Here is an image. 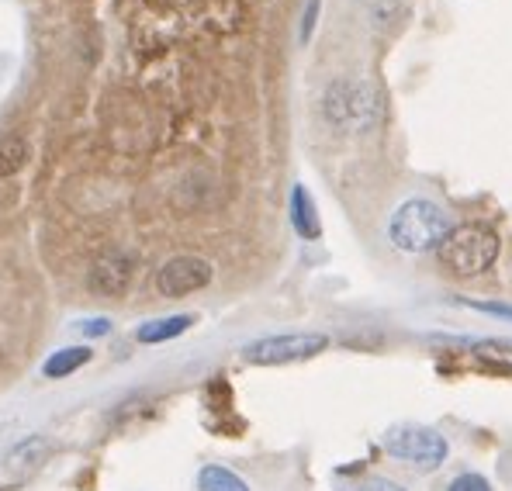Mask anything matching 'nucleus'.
I'll return each mask as SVG.
<instances>
[{
  "label": "nucleus",
  "mask_w": 512,
  "mask_h": 491,
  "mask_svg": "<svg viewBox=\"0 0 512 491\" xmlns=\"http://www.w3.org/2000/svg\"><path fill=\"white\" fill-rule=\"evenodd\" d=\"M454 232V218L447 215L436 201L412 198L391 215L388 236L402 253H429V249H440L443 239Z\"/></svg>",
  "instance_id": "nucleus-1"
},
{
  "label": "nucleus",
  "mask_w": 512,
  "mask_h": 491,
  "mask_svg": "<svg viewBox=\"0 0 512 491\" xmlns=\"http://www.w3.org/2000/svg\"><path fill=\"white\" fill-rule=\"evenodd\" d=\"M436 253L450 274L478 277L499 260V236L488 225H457Z\"/></svg>",
  "instance_id": "nucleus-2"
},
{
  "label": "nucleus",
  "mask_w": 512,
  "mask_h": 491,
  "mask_svg": "<svg viewBox=\"0 0 512 491\" xmlns=\"http://www.w3.org/2000/svg\"><path fill=\"white\" fill-rule=\"evenodd\" d=\"M381 447L391 453L395 460H405L416 471H436V467L447 460V436H440L436 429L419 426V422H402V426H391L384 433Z\"/></svg>",
  "instance_id": "nucleus-3"
},
{
  "label": "nucleus",
  "mask_w": 512,
  "mask_h": 491,
  "mask_svg": "<svg viewBox=\"0 0 512 491\" xmlns=\"http://www.w3.org/2000/svg\"><path fill=\"white\" fill-rule=\"evenodd\" d=\"M326 350H329L326 332H288V336L256 339V343H250L243 350V357H246V364H256V367H281V364L312 360Z\"/></svg>",
  "instance_id": "nucleus-4"
},
{
  "label": "nucleus",
  "mask_w": 512,
  "mask_h": 491,
  "mask_svg": "<svg viewBox=\"0 0 512 491\" xmlns=\"http://www.w3.org/2000/svg\"><path fill=\"white\" fill-rule=\"evenodd\" d=\"M378 115V97L367 83L340 80L326 94V118L340 128H367Z\"/></svg>",
  "instance_id": "nucleus-5"
},
{
  "label": "nucleus",
  "mask_w": 512,
  "mask_h": 491,
  "mask_svg": "<svg viewBox=\"0 0 512 491\" xmlns=\"http://www.w3.org/2000/svg\"><path fill=\"white\" fill-rule=\"evenodd\" d=\"M212 284V263L201 256H173L156 274V287L163 298H184Z\"/></svg>",
  "instance_id": "nucleus-6"
},
{
  "label": "nucleus",
  "mask_w": 512,
  "mask_h": 491,
  "mask_svg": "<svg viewBox=\"0 0 512 491\" xmlns=\"http://www.w3.org/2000/svg\"><path fill=\"white\" fill-rule=\"evenodd\" d=\"M132 253H122V249H111V253H104L101 260L90 267L87 274V287L94 294H101V298H122L128 291V284H132Z\"/></svg>",
  "instance_id": "nucleus-7"
},
{
  "label": "nucleus",
  "mask_w": 512,
  "mask_h": 491,
  "mask_svg": "<svg viewBox=\"0 0 512 491\" xmlns=\"http://www.w3.org/2000/svg\"><path fill=\"white\" fill-rule=\"evenodd\" d=\"M49 453H52V443L45 440V436H28V440H21L18 447L7 453L4 464L11 474H32L49 460Z\"/></svg>",
  "instance_id": "nucleus-8"
},
{
  "label": "nucleus",
  "mask_w": 512,
  "mask_h": 491,
  "mask_svg": "<svg viewBox=\"0 0 512 491\" xmlns=\"http://www.w3.org/2000/svg\"><path fill=\"white\" fill-rule=\"evenodd\" d=\"M291 225H295V232L301 239L322 236V222H319V211H315V201L301 184L291 191Z\"/></svg>",
  "instance_id": "nucleus-9"
},
{
  "label": "nucleus",
  "mask_w": 512,
  "mask_h": 491,
  "mask_svg": "<svg viewBox=\"0 0 512 491\" xmlns=\"http://www.w3.org/2000/svg\"><path fill=\"white\" fill-rule=\"evenodd\" d=\"M191 326H194V315H167V319L142 322V326L135 329V339H139V343H146V346L170 343V339L184 336Z\"/></svg>",
  "instance_id": "nucleus-10"
},
{
  "label": "nucleus",
  "mask_w": 512,
  "mask_h": 491,
  "mask_svg": "<svg viewBox=\"0 0 512 491\" xmlns=\"http://www.w3.org/2000/svg\"><path fill=\"white\" fill-rule=\"evenodd\" d=\"M90 346H66V350H59V353H52L49 360L42 364V374L49 377V381H59V377H70V374H77L80 367L90 364Z\"/></svg>",
  "instance_id": "nucleus-11"
},
{
  "label": "nucleus",
  "mask_w": 512,
  "mask_h": 491,
  "mask_svg": "<svg viewBox=\"0 0 512 491\" xmlns=\"http://www.w3.org/2000/svg\"><path fill=\"white\" fill-rule=\"evenodd\" d=\"M198 491H250V485L236 471H229V467L208 464L198 474Z\"/></svg>",
  "instance_id": "nucleus-12"
},
{
  "label": "nucleus",
  "mask_w": 512,
  "mask_h": 491,
  "mask_svg": "<svg viewBox=\"0 0 512 491\" xmlns=\"http://www.w3.org/2000/svg\"><path fill=\"white\" fill-rule=\"evenodd\" d=\"M28 153H32V149H28V142L21 139V135H4V139H0V180L14 177V173L28 163Z\"/></svg>",
  "instance_id": "nucleus-13"
},
{
  "label": "nucleus",
  "mask_w": 512,
  "mask_h": 491,
  "mask_svg": "<svg viewBox=\"0 0 512 491\" xmlns=\"http://www.w3.org/2000/svg\"><path fill=\"white\" fill-rule=\"evenodd\" d=\"M474 353H478L481 360L512 367V339H481V343H474Z\"/></svg>",
  "instance_id": "nucleus-14"
},
{
  "label": "nucleus",
  "mask_w": 512,
  "mask_h": 491,
  "mask_svg": "<svg viewBox=\"0 0 512 491\" xmlns=\"http://www.w3.org/2000/svg\"><path fill=\"white\" fill-rule=\"evenodd\" d=\"M343 491H409V488L391 478H381V474H367V478H360V481H346Z\"/></svg>",
  "instance_id": "nucleus-15"
},
{
  "label": "nucleus",
  "mask_w": 512,
  "mask_h": 491,
  "mask_svg": "<svg viewBox=\"0 0 512 491\" xmlns=\"http://www.w3.org/2000/svg\"><path fill=\"white\" fill-rule=\"evenodd\" d=\"M447 491H492V485H488V478L468 471V474H457V478L447 485Z\"/></svg>",
  "instance_id": "nucleus-16"
},
{
  "label": "nucleus",
  "mask_w": 512,
  "mask_h": 491,
  "mask_svg": "<svg viewBox=\"0 0 512 491\" xmlns=\"http://www.w3.org/2000/svg\"><path fill=\"white\" fill-rule=\"evenodd\" d=\"M464 305L474 308V312H485V315H495V319L512 322V305H499V301H471V298H464Z\"/></svg>",
  "instance_id": "nucleus-17"
},
{
  "label": "nucleus",
  "mask_w": 512,
  "mask_h": 491,
  "mask_svg": "<svg viewBox=\"0 0 512 491\" xmlns=\"http://www.w3.org/2000/svg\"><path fill=\"white\" fill-rule=\"evenodd\" d=\"M80 332L84 336H108L111 332V319H87V322H80Z\"/></svg>",
  "instance_id": "nucleus-18"
},
{
  "label": "nucleus",
  "mask_w": 512,
  "mask_h": 491,
  "mask_svg": "<svg viewBox=\"0 0 512 491\" xmlns=\"http://www.w3.org/2000/svg\"><path fill=\"white\" fill-rule=\"evenodd\" d=\"M315 14H319V0H308L305 21H301V42H308V39H312V25H315Z\"/></svg>",
  "instance_id": "nucleus-19"
},
{
  "label": "nucleus",
  "mask_w": 512,
  "mask_h": 491,
  "mask_svg": "<svg viewBox=\"0 0 512 491\" xmlns=\"http://www.w3.org/2000/svg\"><path fill=\"white\" fill-rule=\"evenodd\" d=\"M0 364H4V350H0Z\"/></svg>",
  "instance_id": "nucleus-20"
}]
</instances>
